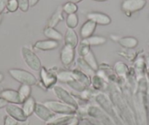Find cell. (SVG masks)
<instances>
[{"instance_id": "cell-1", "label": "cell", "mask_w": 149, "mask_h": 125, "mask_svg": "<svg viewBox=\"0 0 149 125\" xmlns=\"http://www.w3.org/2000/svg\"><path fill=\"white\" fill-rule=\"evenodd\" d=\"M11 77L21 84H27L29 86L35 85L37 80L35 76L30 72L21 69H10L8 71Z\"/></svg>"}, {"instance_id": "cell-2", "label": "cell", "mask_w": 149, "mask_h": 125, "mask_svg": "<svg viewBox=\"0 0 149 125\" xmlns=\"http://www.w3.org/2000/svg\"><path fill=\"white\" fill-rule=\"evenodd\" d=\"M21 55L26 64L34 71H40L42 68V64L40 58L27 47L24 46L21 48Z\"/></svg>"}, {"instance_id": "cell-3", "label": "cell", "mask_w": 149, "mask_h": 125, "mask_svg": "<svg viewBox=\"0 0 149 125\" xmlns=\"http://www.w3.org/2000/svg\"><path fill=\"white\" fill-rule=\"evenodd\" d=\"M44 105L56 114L74 116L76 112V109H74V108L62 102L56 101V100H47L44 103Z\"/></svg>"}, {"instance_id": "cell-4", "label": "cell", "mask_w": 149, "mask_h": 125, "mask_svg": "<svg viewBox=\"0 0 149 125\" xmlns=\"http://www.w3.org/2000/svg\"><path fill=\"white\" fill-rule=\"evenodd\" d=\"M146 3V0H124L121 4V9L126 13H135L141 10Z\"/></svg>"}, {"instance_id": "cell-5", "label": "cell", "mask_w": 149, "mask_h": 125, "mask_svg": "<svg viewBox=\"0 0 149 125\" xmlns=\"http://www.w3.org/2000/svg\"><path fill=\"white\" fill-rule=\"evenodd\" d=\"M54 91L56 96L61 100V102L74 108V109L78 108V103L74 98L63 88L60 87H55L54 88Z\"/></svg>"}, {"instance_id": "cell-6", "label": "cell", "mask_w": 149, "mask_h": 125, "mask_svg": "<svg viewBox=\"0 0 149 125\" xmlns=\"http://www.w3.org/2000/svg\"><path fill=\"white\" fill-rule=\"evenodd\" d=\"M34 114L41 120L44 121L47 123L51 122L56 116V113L51 111L45 105L41 104V103H37L35 110H34Z\"/></svg>"}, {"instance_id": "cell-7", "label": "cell", "mask_w": 149, "mask_h": 125, "mask_svg": "<svg viewBox=\"0 0 149 125\" xmlns=\"http://www.w3.org/2000/svg\"><path fill=\"white\" fill-rule=\"evenodd\" d=\"M6 112L9 116L12 117L17 122H25L26 121L27 117L24 114L22 110V108L18 107L15 104H8L5 107Z\"/></svg>"}, {"instance_id": "cell-8", "label": "cell", "mask_w": 149, "mask_h": 125, "mask_svg": "<svg viewBox=\"0 0 149 125\" xmlns=\"http://www.w3.org/2000/svg\"><path fill=\"white\" fill-rule=\"evenodd\" d=\"M74 57H75V51L74 48L71 47L64 45L61 50V54H60V59L61 63L64 65L68 66L72 63L74 61Z\"/></svg>"}, {"instance_id": "cell-9", "label": "cell", "mask_w": 149, "mask_h": 125, "mask_svg": "<svg viewBox=\"0 0 149 125\" xmlns=\"http://www.w3.org/2000/svg\"><path fill=\"white\" fill-rule=\"evenodd\" d=\"M0 97L6 100L10 104H22L19 94L18 91L13 89H5L0 93Z\"/></svg>"}, {"instance_id": "cell-10", "label": "cell", "mask_w": 149, "mask_h": 125, "mask_svg": "<svg viewBox=\"0 0 149 125\" xmlns=\"http://www.w3.org/2000/svg\"><path fill=\"white\" fill-rule=\"evenodd\" d=\"M40 71V80L44 87L48 89L55 84L56 82L57 81V79H58L57 76L54 75L53 73H50L43 67H42Z\"/></svg>"}, {"instance_id": "cell-11", "label": "cell", "mask_w": 149, "mask_h": 125, "mask_svg": "<svg viewBox=\"0 0 149 125\" xmlns=\"http://www.w3.org/2000/svg\"><path fill=\"white\" fill-rule=\"evenodd\" d=\"M88 20H91L99 25L106 26L111 22L110 16L102 13H91L87 15Z\"/></svg>"}, {"instance_id": "cell-12", "label": "cell", "mask_w": 149, "mask_h": 125, "mask_svg": "<svg viewBox=\"0 0 149 125\" xmlns=\"http://www.w3.org/2000/svg\"><path fill=\"white\" fill-rule=\"evenodd\" d=\"M97 27V24L91 20H88L86 21L81 27L80 30V34L83 39H87L91 37L94 34Z\"/></svg>"}, {"instance_id": "cell-13", "label": "cell", "mask_w": 149, "mask_h": 125, "mask_svg": "<svg viewBox=\"0 0 149 125\" xmlns=\"http://www.w3.org/2000/svg\"><path fill=\"white\" fill-rule=\"evenodd\" d=\"M64 45L74 48L78 44V37L77 33L72 29L68 28L64 37Z\"/></svg>"}, {"instance_id": "cell-14", "label": "cell", "mask_w": 149, "mask_h": 125, "mask_svg": "<svg viewBox=\"0 0 149 125\" xmlns=\"http://www.w3.org/2000/svg\"><path fill=\"white\" fill-rule=\"evenodd\" d=\"M58 46V42L49 40V39L36 42V43L34 45V48L37 50H41V51H51V50L56 49Z\"/></svg>"}, {"instance_id": "cell-15", "label": "cell", "mask_w": 149, "mask_h": 125, "mask_svg": "<svg viewBox=\"0 0 149 125\" xmlns=\"http://www.w3.org/2000/svg\"><path fill=\"white\" fill-rule=\"evenodd\" d=\"M36 105L37 103L32 97H29L22 103V110L27 118L34 113Z\"/></svg>"}, {"instance_id": "cell-16", "label": "cell", "mask_w": 149, "mask_h": 125, "mask_svg": "<svg viewBox=\"0 0 149 125\" xmlns=\"http://www.w3.org/2000/svg\"><path fill=\"white\" fill-rule=\"evenodd\" d=\"M74 116L72 115H64L62 116H56L53 120L48 122V125H68L74 119Z\"/></svg>"}, {"instance_id": "cell-17", "label": "cell", "mask_w": 149, "mask_h": 125, "mask_svg": "<svg viewBox=\"0 0 149 125\" xmlns=\"http://www.w3.org/2000/svg\"><path fill=\"white\" fill-rule=\"evenodd\" d=\"M44 34L49 40H55V41L57 42L61 41V40H63V35L61 34V33H60L59 31H57L56 29H55L53 27H46L44 29Z\"/></svg>"}, {"instance_id": "cell-18", "label": "cell", "mask_w": 149, "mask_h": 125, "mask_svg": "<svg viewBox=\"0 0 149 125\" xmlns=\"http://www.w3.org/2000/svg\"><path fill=\"white\" fill-rule=\"evenodd\" d=\"M62 12V8H58V9L55 11V13L53 14V15L51 17V18H50L49 21H48V27L54 28L57 24H58V23H59L60 21H62V20L64 19Z\"/></svg>"}, {"instance_id": "cell-19", "label": "cell", "mask_w": 149, "mask_h": 125, "mask_svg": "<svg viewBox=\"0 0 149 125\" xmlns=\"http://www.w3.org/2000/svg\"><path fill=\"white\" fill-rule=\"evenodd\" d=\"M118 43L126 48H135L138 44V40L132 37H121L118 40Z\"/></svg>"}, {"instance_id": "cell-20", "label": "cell", "mask_w": 149, "mask_h": 125, "mask_svg": "<svg viewBox=\"0 0 149 125\" xmlns=\"http://www.w3.org/2000/svg\"><path fill=\"white\" fill-rule=\"evenodd\" d=\"M84 61L87 64V65L93 70V71H97L98 70V63L97 59L94 57V54L91 51H90L88 54L84 56Z\"/></svg>"}, {"instance_id": "cell-21", "label": "cell", "mask_w": 149, "mask_h": 125, "mask_svg": "<svg viewBox=\"0 0 149 125\" xmlns=\"http://www.w3.org/2000/svg\"><path fill=\"white\" fill-rule=\"evenodd\" d=\"M18 91L23 103L26 99H28L29 97H31V96H30L31 92V86L27 85V84H21V87H19V89L18 90Z\"/></svg>"}, {"instance_id": "cell-22", "label": "cell", "mask_w": 149, "mask_h": 125, "mask_svg": "<svg viewBox=\"0 0 149 125\" xmlns=\"http://www.w3.org/2000/svg\"><path fill=\"white\" fill-rule=\"evenodd\" d=\"M85 40L90 46H97V45H103L107 41L105 37H101V36H91V37L85 39Z\"/></svg>"}, {"instance_id": "cell-23", "label": "cell", "mask_w": 149, "mask_h": 125, "mask_svg": "<svg viewBox=\"0 0 149 125\" xmlns=\"http://www.w3.org/2000/svg\"><path fill=\"white\" fill-rule=\"evenodd\" d=\"M66 24L70 29H74L78 24V17L75 13L70 14L67 15L66 19Z\"/></svg>"}, {"instance_id": "cell-24", "label": "cell", "mask_w": 149, "mask_h": 125, "mask_svg": "<svg viewBox=\"0 0 149 125\" xmlns=\"http://www.w3.org/2000/svg\"><path fill=\"white\" fill-rule=\"evenodd\" d=\"M62 10L64 13L70 15V14L75 13L78 11V6L76 4L73 3V2H68L62 7Z\"/></svg>"}, {"instance_id": "cell-25", "label": "cell", "mask_w": 149, "mask_h": 125, "mask_svg": "<svg viewBox=\"0 0 149 125\" xmlns=\"http://www.w3.org/2000/svg\"><path fill=\"white\" fill-rule=\"evenodd\" d=\"M18 4V8L22 12H27L29 8V0H17Z\"/></svg>"}, {"instance_id": "cell-26", "label": "cell", "mask_w": 149, "mask_h": 125, "mask_svg": "<svg viewBox=\"0 0 149 125\" xmlns=\"http://www.w3.org/2000/svg\"><path fill=\"white\" fill-rule=\"evenodd\" d=\"M7 9L9 12L14 13L18 9V4L17 0H9L8 5H7Z\"/></svg>"}, {"instance_id": "cell-27", "label": "cell", "mask_w": 149, "mask_h": 125, "mask_svg": "<svg viewBox=\"0 0 149 125\" xmlns=\"http://www.w3.org/2000/svg\"><path fill=\"white\" fill-rule=\"evenodd\" d=\"M9 0H0V15L7 8Z\"/></svg>"}, {"instance_id": "cell-28", "label": "cell", "mask_w": 149, "mask_h": 125, "mask_svg": "<svg viewBox=\"0 0 149 125\" xmlns=\"http://www.w3.org/2000/svg\"><path fill=\"white\" fill-rule=\"evenodd\" d=\"M5 125H17V121L10 116H8L5 120Z\"/></svg>"}, {"instance_id": "cell-29", "label": "cell", "mask_w": 149, "mask_h": 125, "mask_svg": "<svg viewBox=\"0 0 149 125\" xmlns=\"http://www.w3.org/2000/svg\"><path fill=\"white\" fill-rule=\"evenodd\" d=\"M9 103L6 101L5 100H4L2 97H0V109L1 108H3L6 107Z\"/></svg>"}, {"instance_id": "cell-30", "label": "cell", "mask_w": 149, "mask_h": 125, "mask_svg": "<svg viewBox=\"0 0 149 125\" xmlns=\"http://www.w3.org/2000/svg\"><path fill=\"white\" fill-rule=\"evenodd\" d=\"M29 1L30 7H34L38 3V2H39L40 0H29Z\"/></svg>"}, {"instance_id": "cell-31", "label": "cell", "mask_w": 149, "mask_h": 125, "mask_svg": "<svg viewBox=\"0 0 149 125\" xmlns=\"http://www.w3.org/2000/svg\"><path fill=\"white\" fill-rule=\"evenodd\" d=\"M78 124H79V121H78V119L75 117L74 119V120H73L71 123L69 124L68 125H78Z\"/></svg>"}, {"instance_id": "cell-32", "label": "cell", "mask_w": 149, "mask_h": 125, "mask_svg": "<svg viewBox=\"0 0 149 125\" xmlns=\"http://www.w3.org/2000/svg\"><path fill=\"white\" fill-rule=\"evenodd\" d=\"M81 1H82V0H69V2H73V3H74V4L78 3V2H81Z\"/></svg>"}, {"instance_id": "cell-33", "label": "cell", "mask_w": 149, "mask_h": 125, "mask_svg": "<svg viewBox=\"0 0 149 125\" xmlns=\"http://www.w3.org/2000/svg\"><path fill=\"white\" fill-rule=\"evenodd\" d=\"M3 79H4V75L2 74V73H0V83L3 80Z\"/></svg>"}, {"instance_id": "cell-34", "label": "cell", "mask_w": 149, "mask_h": 125, "mask_svg": "<svg viewBox=\"0 0 149 125\" xmlns=\"http://www.w3.org/2000/svg\"><path fill=\"white\" fill-rule=\"evenodd\" d=\"M94 1H97V2H104V1H107V0H94Z\"/></svg>"}, {"instance_id": "cell-35", "label": "cell", "mask_w": 149, "mask_h": 125, "mask_svg": "<svg viewBox=\"0 0 149 125\" xmlns=\"http://www.w3.org/2000/svg\"><path fill=\"white\" fill-rule=\"evenodd\" d=\"M2 15H0V23H1V21H2Z\"/></svg>"}, {"instance_id": "cell-36", "label": "cell", "mask_w": 149, "mask_h": 125, "mask_svg": "<svg viewBox=\"0 0 149 125\" xmlns=\"http://www.w3.org/2000/svg\"><path fill=\"white\" fill-rule=\"evenodd\" d=\"M46 125H48V124H46Z\"/></svg>"}]
</instances>
